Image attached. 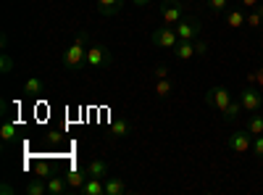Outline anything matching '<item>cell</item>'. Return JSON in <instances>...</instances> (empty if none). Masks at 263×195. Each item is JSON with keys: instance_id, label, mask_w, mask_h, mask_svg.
I'll use <instances>...</instances> for the list:
<instances>
[{"instance_id": "obj_14", "label": "cell", "mask_w": 263, "mask_h": 195, "mask_svg": "<svg viewBox=\"0 0 263 195\" xmlns=\"http://www.w3.org/2000/svg\"><path fill=\"white\" fill-rule=\"evenodd\" d=\"M21 93H24L27 98H40L42 93H45V82H42L40 77H29L24 82V90H21Z\"/></svg>"}, {"instance_id": "obj_30", "label": "cell", "mask_w": 263, "mask_h": 195, "mask_svg": "<svg viewBox=\"0 0 263 195\" xmlns=\"http://www.w3.org/2000/svg\"><path fill=\"white\" fill-rule=\"evenodd\" d=\"M48 140H50L53 145H55V143L61 145V143H63V135H58V132H50V137H48Z\"/></svg>"}, {"instance_id": "obj_1", "label": "cell", "mask_w": 263, "mask_h": 195, "mask_svg": "<svg viewBox=\"0 0 263 195\" xmlns=\"http://www.w3.org/2000/svg\"><path fill=\"white\" fill-rule=\"evenodd\" d=\"M84 42H87V32H79L77 40L63 50L61 63H63V66L69 69V72H79V69L87 66V45H84Z\"/></svg>"}, {"instance_id": "obj_24", "label": "cell", "mask_w": 263, "mask_h": 195, "mask_svg": "<svg viewBox=\"0 0 263 195\" xmlns=\"http://www.w3.org/2000/svg\"><path fill=\"white\" fill-rule=\"evenodd\" d=\"M248 27H250V29H260V27H263V6L255 8L253 13H248Z\"/></svg>"}, {"instance_id": "obj_13", "label": "cell", "mask_w": 263, "mask_h": 195, "mask_svg": "<svg viewBox=\"0 0 263 195\" xmlns=\"http://www.w3.org/2000/svg\"><path fill=\"white\" fill-rule=\"evenodd\" d=\"M66 192H71V187H69V182H66V177L53 174V177L48 180V195H66Z\"/></svg>"}, {"instance_id": "obj_33", "label": "cell", "mask_w": 263, "mask_h": 195, "mask_svg": "<svg viewBox=\"0 0 263 195\" xmlns=\"http://www.w3.org/2000/svg\"><path fill=\"white\" fill-rule=\"evenodd\" d=\"M0 45H3V50L8 48V34H6V32H3V37H0Z\"/></svg>"}, {"instance_id": "obj_27", "label": "cell", "mask_w": 263, "mask_h": 195, "mask_svg": "<svg viewBox=\"0 0 263 195\" xmlns=\"http://www.w3.org/2000/svg\"><path fill=\"white\" fill-rule=\"evenodd\" d=\"M250 150L255 153L258 161H263V135H255V137H253V148H250Z\"/></svg>"}, {"instance_id": "obj_3", "label": "cell", "mask_w": 263, "mask_h": 195, "mask_svg": "<svg viewBox=\"0 0 263 195\" xmlns=\"http://www.w3.org/2000/svg\"><path fill=\"white\" fill-rule=\"evenodd\" d=\"M150 42L156 48H161V50H174L179 45V34H177V29L174 27H161V29H153L150 32Z\"/></svg>"}, {"instance_id": "obj_21", "label": "cell", "mask_w": 263, "mask_h": 195, "mask_svg": "<svg viewBox=\"0 0 263 195\" xmlns=\"http://www.w3.org/2000/svg\"><path fill=\"white\" fill-rule=\"evenodd\" d=\"M239 111H245V108H242V103H239V100H232V103L227 105V111H224L221 116H224V121H227V124H232V121H237Z\"/></svg>"}, {"instance_id": "obj_11", "label": "cell", "mask_w": 263, "mask_h": 195, "mask_svg": "<svg viewBox=\"0 0 263 195\" xmlns=\"http://www.w3.org/2000/svg\"><path fill=\"white\" fill-rule=\"evenodd\" d=\"M129 135H132V124L126 119H116L111 127H108V137H111V140H124Z\"/></svg>"}, {"instance_id": "obj_8", "label": "cell", "mask_w": 263, "mask_h": 195, "mask_svg": "<svg viewBox=\"0 0 263 195\" xmlns=\"http://www.w3.org/2000/svg\"><path fill=\"white\" fill-rule=\"evenodd\" d=\"M239 103H242V108L248 114H253V111H260L263 108V93L258 90V87H245L242 93H239V98H237Z\"/></svg>"}, {"instance_id": "obj_5", "label": "cell", "mask_w": 263, "mask_h": 195, "mask_svg": "<svg viewBox=\"0 0 263 195\" xmlns=\"http://www.w3.org/2000/svg\"><path fill=\"white\" fill-rule=\"evenodd\" d=\"M232 103V93L227 90V87H211L208 93H205V105H211V108H216V111H227V105Z\"/></svg>"}, {"instance_id": "obj_31", "label": "cell", "mask_w": 263, "mask_h": 195, "mask_svg": "<svg viewBox=\"0 0 263 195\" xmlns=\"http://www.w3.org/2000/svg\"><path fill=\"white\" fill-rule=\"evenodd\" d=\"M132 3H135L137 8H147V6L153 3V0H132Z\"/></svg>"}, {"instance_id": "obj_17", "label": "cell", "mask_w": 263, "mask_h": 195, "mask_svg": "<svg viewBox=\"0 0 263 195\" xmlns=\"http://www.w3.org/2000/svg\"><path fill=\"white\" fill-rule=\"evenodd\" d=\"M0 140H3L6 148H13L16 145V124L13 121H3V127H0Z\"/></svg>"}, {"instance_id": "obj_2", "label": "cell", "mask_w": 263, "mask_h": 195, "mask_svg": "<svg viewBox=\"0 0 263 195\" xmlns=\"http://www.w3.org/2000/svg\"><path fill=\"white\" fill-rule=\"evenodd\" d=\"M114 63V56L105 45L95 42V45L87 48V69H108Z\"/></svg>"}, {"instance_id": "obj_28", "label": "cell", "mask_w": 263, "mask_h": 195, "mask_svg": "<svg viewBox=\"0 0 263 195\" xmlns=\"http://www.w3.org/2000/svg\"><path fill=\"white\" fill-rule=\"evenodd\" d=\"M195 56H197V58H205V56H208V42H205L203 37L195 40Z\"/></svg>"}, {"instance_id": "obj_4", "label": "cell", "mask_w": 263, "mask_h": 195, "mask_svg": "<svg viewBox=\"0 0 263 195\" xmlns=\"http://www.w3.org/2000/svg\"><path fill=\"white\" fill-rule=\"evenodd\" d=\"M161 19H163L166 27H177L184 19V6L179 3V0H163L161 3Z\"/></svg>"}, {"instance_id": "obj_9", "label": "cell", "mask_w": 263, "mask_h": 195, "mask_svg": "<svg viewBox=\"0 0 263 195\" xmlns=\"http://www.w3.org/2000/svg\"><path fill=\"white\" fill-rule=\"evenodd\" d=\"M63 177H66V182H69L71 192H79V190L84 187V182L90 180V171H87V166H84V169H82V166H71Z\"/></svg>"}, {"instance_id": "obj_20", "label": "cell", "mask_w": 263, "mask_h": 195, "mask_svg": "<svg viewBox=\"0 0 263 195\" xmlns=\"http://www.w3.org/2000/svg\"><path fill=\"white\" fill-rule=\"evenodd\" d=\"M248 132L255 137V135H263V114L253 111V116L248 119Z\"/></svg>"}, {"instance_id": "obj_7", "label": "cell", "mask_w": 263, "mask_h": 195, "mask_svg": "<svg viewBox=\"0 0 263 195\" xmlns=\"http://www.w3.org/2000/svg\"><path fill=\"white\" fill-rule=\"evenodd\" d=\"M174 29H177L179 40H197V37H200V32H203L200 21H197L195 16H184V19H182Z\"/></svg>"}, {"instance_id": "obj_22", "label": "cell", "mask_w": 263, "mask_h": 195, "mask_svg": "<svg viewBox=\"0 0 263 195\" xmlns=\"http://www.w3.org/2000/svg\"><path fill=\"white\" fill-rule=\"evenodd\" d=\"M174 93V82L166 77V79H156V95L158 98H168Z\"/></svg>"}, {"instance_id": "obj_19", "label": "cell", "mask_w": 263, "mask_h": 195, "mask_svg": "<svg viewBox=\"0 0 263 195\" xmlns=\"http://www.w3.org/2000/svg\"><path fill=\"white\" fill-rule=\"evenodd\" d=\"M126 185L121 177H105V195H124Z\"/></svg>"}, {"instance_id": "obj_10", "label": "cell", "mask_w": 263, "mask_h": 195, "mask_svg": "<svg viewBox=\"0 0 263 195\" xmlns=\"http://www.w3.org/2000/svg\"><path fill=\"white\" fill-rule=\"evenodd\" d=\"M174 53V58L177 61H192V58H197L195 56V40H179V45L171 50Z\"/></svg>"}, {"instance_id": "obj_32", "label": "cell", "mask_w": 263, "mask_h": 195, "mask_svg": "<svg viewBox=\"0 0 263 195\" xmlns=\"http://www.w3.org/2000/svg\"><path fill=\"white\" fill-rule=\"evenodd\" d=\"M242 6H245V8H255L258 0H242Z\"/></svg>"}, {"instance_id": "obj_34", "label": "cell", "mask_w": 263, "mask_h": 195, "mask_svg": "<svg viewBox=\"0 0 263 195\" xmlns=\"http://www.w3.org/2000/svg\"><path fill=\"white\" fill-rule=\"evenodd\" d=\"M253 77H258V79H260V82H263V69H258V72H255V74H253Z\"/></svg>"}, {"instance_id": "obj_23", "label": "cell", "mask_w": 263, "mask_h": 195, "mask_svg": "<svg viewBox=\"0 0 263 195\" xmlns=\"http://www.w3.org/2000/svg\"><path fill=\"white\" fill-rule=\"evenodd\" d=\"M55 174V171H53V166L48 164V161H37L34 164V177H42V180H50Z\"/></svg>"}, {"instance_id": "obj_26", "label": "cell", "mask_w": 263, "mask_h": 195, "mask_svg": "<svg viewBox=\"0 0 263 195\" xmlns=\"http://www.w3.org/2000/svg\"><path fill=\"white\" fill-rule=\"evenodd\" d=\"M0 72H3V74H11L13 72V58L3 50V53H0Z\"/></svg>"}, {"instance_id": "obj_12", "label": "cell", "mask_w": 263, "mask_h": 195, "mask_svg": "<svg viewBox=\"0 0 263 195\" xmlns=\"http://www.w3.org/2000/svg\"><path fill=\"white\" fill-rule=\"evenodd\" d=\"M248 24V13L242 8H229L227 11V27L229 29H242Z\"/></svg>"}, {"instance_id": "obj_25", "label": "cell", "mask_w": 263, "mask_h": 195, "mask_svg": "<svg viewBox=\"0 0 263 195\" xmlns=\"http://www.w3.org/2000/svg\"><path fill=\"white\" fill-rule=\"evenodd\" d=\"M208 8H211V13H224L227 8H229V0H208Z\"/></svg>"}, {"instance_id": "obj_15", "label": "cell", "mask_w": 263, "mask_h": 195, "mask_svg": "<svg viewBox=\"0 0 263 195\" xmlns=\"http://www.w3.org/2000/svg\"><path fill=\"white\" fill-rule=\"evenodd\" d=\"M124 8V0H98V11L100 16H116Z\"/></svg>"}, {"instance_id": "obj_29", "label": "cell", "mask_w": 263, "mask_h": 195, "mask_svg": "<svg viewBox=\"0 0 263 195\" xmlns=\"http://www.w3.org/2000/svg\"><path fill=\"white\" fill-rule=\"evenodd\" d=\"M153 77H156V79H166V77H168V66H163V63H158V66L153 69Z\"/></svg>"}, {"instance_id": "obj_16", "label": "cell", "mask_w": 263, "mask_h": 195, "mask_svg": "<svg viewBox=\"0 0 263 195\" xmlns=\"http://www.w3.org/2000/svg\"><path fill=\"white\" fill-rule=\"evenodd\" d=\"M82 195H105V180H100V177H90L84 182V187L79 190Z\"/></svg>"}, {"instance_id": "obj_18", "label": "cell", "mask_w": 263, "mask_h": 195, "mask_svg": "<svg viewBox=\"0 0 263 195\" xmlns=\"http://www.w3.org/2000/svg\"><path fill=\"white\" fill-rule=\"evenodd\" d=\"M87 171H90V177L105 180V177H108V164H105L103 158H92L90 164H87Z\"/></svg>"}, {"instance_id": "obj_6", "label": "cell", "mask_w": 263, "mask_h": 195, "mask_svg": "<svg viewBox=\"0 0 263 195\" xmlns=\"http://www.w3.org/2000/svg\"><path fill=\"white\" fill-rule=\"evenodd\" d=\"M227 148L232 150V153H248V150L253 148V135L248 132V129L232 132V135H229V140H227Z\"/></svg>"}]
</instances>
